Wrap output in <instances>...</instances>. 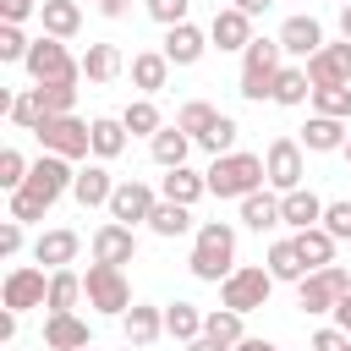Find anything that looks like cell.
Returning a JSON list of instances; mask_svg holds the SVG:
<instances>
[{"label": "cell", "mask_w": 351, "mask_h": 351, "mask_svg": "<svg viewBox=\"0 0 351 351\" xmlns=\"http://www.w3.org/2000/svg\"><path fill=\"white\" fill-rule=\"evenodd\" d=\"M186 269H192V280L219 285V280L236 269V225H225V219H203L197 236H192V258H186Z\"/></svg>", "instance_id": "cell-1"}, {"label": "cell", "mask_w": 351, "mask_h": 351, "mask_svg": "<svg viewBox=\"0 0 351 351\" xmlns=\"http://www.w3.org/2000/svg\"><path fill=\"white\" fill-rule=\"evenodd\" d=\"M208 176V192L214 197H247L258 186H269V170H263V154H247V148H230V154H214V165L203 170Z\"/></svg>", "instance_id": "cell-2"}, {"label": "cell", "mask_w": 351, "mask_h": 351, "mask_svg": "<svg viewBox=\"0 0 351 351\" xmlns=\"http://www.w3.org/2000/svg\"><path fill=\"white\" fill-rule=\"evenodd\" d=\"M280 66H285L280 38H252V44L241 49V77H236V93H241V99H252V104L274 99V77H280Z\"/></svg>", "instance_id": "cell-3"}, {"label": "cell", "mask_w": 351, "mask_h": 351, "mask_svg": "<svg viewBox=\"0 0 351 351\" xmlns=\"http://www.w3.org/2000/svg\"><path fill=\"white\" fill-rule=\"evenodd\" d=\"M280 280L269 274V263H236L225 280H219V307H236V313H258L269 307V291Z\"/></svg>", "instance_id": "cell-4"}, {"label": "cell", "mask_w": 351, "mask_h": 351, "mask_svg": "<svg viewBox=\"0 0 351 351\" xmlns=\"http://www.w3.org/2000/svg\"><path fill=\"white\" fill-rule=\"evenodd\" d=\"M33 137H38L44 154H66V159H88L93 154V121H77V110L71 115H44L33 126Z\"/></svg>", "instance_id": "cell-5"}, {"label": "cell", "mask_w": 351, "mask_h": 351, "mask_svg": "<svg viewBox=\"0 0 351 351\" xmlns=\"http://www.w3.org/2000/svg\"><path fill=\"white\" fill-rule=\"evenodd\" d=\"M82 291H88V307L93 313H104V318H121L126 307H132V280H126V269H115V263H88V274H82Z\"/></svg>", "instance_id": "cell-6"}, {"label": "cell", "mask_w": 351, "mask_h": 351, "mask_svg": "<svg viewBox=\"0 0 351 351\" xmlns=\"http://www.w3.org/2000/svg\"><path fill=\"white\" fill-rule=\"evenodd\" d=\"M27 77L33 82H82V60H71V49H66V38H33V49H27Z\"/></svg>", "instance_id": "cell-7"}, {"label": "cell", "mask_w": 351, "mask_h": 351, "mask_svg": "<svg viewBox=\"0 0 351 351\" xmlns=\"http://www.w3.org/2000/svg\"><path fill=\"white\" fill-rule=\"evenodd\" d=\"M263 170H269V186H274V192H296L302 176H307V148H302V137H274V143L263 148Z\"/></svg>", "instance_id": "cell-8"}, {"label": "cell", "mask_w": 351, "mask_h": 351, "mask_svg": "<svg viewBox=\"0 0 351 351\" xmlns=\"http://www.w3.org/2000/svg\"><path fill=\"white\" fill-rule=\"evenodd\" d=\"M44 296H49V274H44V263H16V269L5 274V285H0V307H11V313L44 307Z\"/></svg>", "instance_id": "cell-9"}, {"label": "cell", "mask_w": 351, "mask_h": 351, "mask_svg": "<svg viewBox=\"0 0 351 351\" xmlns=\"http://www.w3.org/2000/svg\"><path fill=\"white\" fill-rule=\"evenodd\" d=\"M154 203H159V192L148 186V181H115V192H110V219H121V225H148V214H154Z\"/></svg>", "instance_id": "cell-10"}, {"label": "cell", "mask_w": 351, "mask_h": 351, "mask_svg": "<svg viewBox=\"0 0 351 351\" xmlns=\"http://www.w3.org/2000/svg\"><path fill=\"white\" fill-rule=\"evenodd\" d=\"M252 38H258V33H252V16H247V11H236V5H219V11H214L208 44H214L219 55H241Z\"/></svg>", "instance_id": "cell-11"}, {"label": "cell", "mask_w": 351, "mask_h": 351, "mask_svg": "<svg viewBox=\"0 0 351 351\" xmlns=\"http://www.w3.org/2000/svg\"><path fill=\"white\" fill-rule=\"evenodd\" d=\"M274 38H280V49H285L291 60H313V55L329 44V38H324V22H318V16H307V11H302V16H285Z\"/></svg>", "instance_id": "cell-12"}, {"label": "cell", "mask_w": 351, "mask_h": 351, "mask_svg": "<svg viewBox=\"0 0 351 351\" xmlns=\"http://www.w3.org/2000/svg\"><path fill=\"white\" fill-rule=\"evenodd\" d=\"M71 181H77V159H66V154H38L33 159V170H27V186L38 192V197H60V192H71Z\"/></svg>", "instance_id": "cell-13"}, {"label": "cell", "mask_w": 351, "mask_h": 351, "mask_svg": "<svg viewBox=\"0 0 351 351\" xmlns=\"http://www.w3.org/2000/svg\"><path fill=\"white\" fill-rule=\"evenodd\" d=\"M93 258H99V263L126 269V263L137 258V230H132V225H121V219H104V225L93 230Z\"/></svg>", "instance_id": "cell-14"}, {"label": "cell", "mask_w": 351, "mask_h": 351, "mask_svg": "<svg viewBox=\"0 0 351 351\" xmlns=\"http://www.w3.org/2000/svg\"><path fill=\"white\" fill-rule=\"evenodd\" d=\"M307 66V77H313V88H335V82H351V38H335V44H324L313 60H302Z\"/></svg>", "instance_id": "cell-15"}, {"label": "cell", "mask_w": 351, "mask_h": 351, "mask_svg": "<svg viewBox=\"0 0 351 351\" xmlns=\"http://www.w3.org/2000/svg\"><path fill=\"white\" fill-rule=\"evenodd\" d=\"M159 49L170 55V66H197L203 49H214V44H208V33L197 22H176V27H165V44Z\"/></svg>", "instance_id": "cell-16"}, {"label": "cell", "mask_w": 351, "mask_h": 351, "mask_svg": "<svg viewBox=\"0 0 351 351\" xmlns=\"http://www.w3.org/2000/svg\"><path fill=\"white\" fill-rule=\"evenodd\" d=\"M121 335H126V346H154L159 335H165V307H148V302H132L126 313H121Z\"/></svg>", "instance_id": "cell-17"}, {"label": "cell", "mask_w": 351, "mask_h": 351, "mask_svg": "<svg viewBox=\"0 0 351 351\" xmlns=\"http://www.w3.org/2000/svg\"><path fill=\"white\" fill-rule=\"evenodd\" d=\"M44 346L49 351H82V346H93V329L77 313H49L44 318Z\"/></svg>", "instance_id": "cell-18"}, {"label": "cell", "mask_w": 351, "mask_h": 351, "mask_svg": "<svg viewBox=\"0 0 351 351\" xmlns=\"http://www.w3.org/2000/svg\"><path fill=\"white\" fill-rule=\"evenodd\" d=\"M346 126H351V121H335V115H318V110H313L307 126H302V148H307V154H340L346 137H351Z\"/></svg>", "instance_id": "cell-19"}, {"label": "cell", "mask_w": 351, "mask_h": 351, "mask_svg": "<svg viewBox=\"0 0 351 351\" xmlns=\"http://www.w3.org/2000/svg\"><path fill=\"white\" fill-rule=\"evenodd\" d=\"M110 192H115V176L104 170V159L82 165V170H77V181H71V197H77L82 208H110Z\"/></svg>", "instance_id": "cell-20"}, {"label": "cell", "mask_w": 351, "mask_h": 351, "mask_svg": "<svg viewBox=\"0 0 351 351\" xmlns=\"http://www.w3.org/2000/svg\"><path fill=\"white\" fill-rule=\"evenodd\" d=\"M159 197H170V203H203L208 197V176L203 170H192V165H176V170H165L159 176Z\"/></svg>", "instance_id": "cell-21"}, {"label": "cell", "mask_w": 351, "mask_h": 351, "mask_svg": "<svg viewBox=\"0 0 351 351\" xmlns=\"http://www.w3.org/2000/svg\"><path fill=\"white\" fill-rule=\"evenodd\" d=\"M126 71H132V88L154 99V93H159L165 82H170V55H165V49H137Z\"/></svg>", "instance_id": "cell-22"}, {"label": "cell", "mask_w": 351, "mask_h": 351, "mask_svg": "<svg viewBox=\"0 0 351 351\" xmlns=\"http://www.w3.org/2000/svg\"><path fill=\"white\" fill-rule=\"evenodd\" d=\"M241 225H247V230H258V236H263V230H274V225H285V219H280V192H274V186L247 192V197H241Z\"/></svg>", "instance_id": "cell-23"}, {"label": "cell", "mask_w": 351, "mask_h": 351, "mask_svg": "<svg viewBox=\"0 0 351 351\" xmlns=\"http://www.w3.org/2000/svg\"><path fill=\"white\" fill-rule=\"evenodd\" d=\"M77 247H82L77 230H44V236L33 241V263H44V269H71Z\"/></svg>", "instance_id": "cell-24"}, {"label": "cell", "mask_w": 351, "mask_h": 351, "mask_svg": "<svg viewBox=\"0 0 351 351\" xmlns=\"http://www.w3.org/2000/svg\"><path fill=\"white\" fill-rule=\"evenodd\" d=\"M280 219H285L291 230H307V225H318V219H324V197H318V192H307V186L280 192Z\"/></svg>", "instance_id": "cell-25"}, {"label": "cell", "mask_w": 351, "mask_h": 351, "mask_svg": "<svg viewBox=\"0 0 351 351\" xmlns=\"http://www.w3.org/2000/svg\"><path fill=\"white\" fill-rule=\"evenodd\" d=\"M335 302H340V291L324 280V269H313L307 280H296V307H302L307 318H324V313H335Z\"/></svg>", "instance_id": "cell-26"}, {"label": "cell", "mask_w": 351, "mask_h": 351, "mask_svg": "<svg viewBox=\"0 0 351 351\" xmlns=\"http://www.w3.org/2000/svg\"><path fill=\"white\" fill-rule=\"evenodd\" d=\"M148 154H154V165H159V170H176V165H186L192 137H186L181 126H159V132L148 137Z\"/></svg>", "instance_id": "cell-27"}, {"label": "cell", "mask_w": 351, "mask_h": 351, "mask_svg": "<svg viewBox=\"0 0 351 351\" xmlns=\"http://www.w3.org/2000/svg\"><path fill=\"white\" fill-rule=\"evenodd\" d=\"M121 71H126V60H121V49H115V44H88V55H82V77H88L93 88L115 82Z\"/></svg>", "instance_id": "cell-28"}, {"label": "cell", "mask_w": 351, "mask_h": 351, "mask_svg": "<svg viewBox=\"0 0 351 351\" xmlns=\"http://www.w3.org/2000/svg\"><path fill=\"white\" fill-rule=\"evenodd\" d=\"M307 99H313L307 66H280V77H274V104H280V110H302Z\"/></svg>", "instance_id": "cell-29"}, {"label": "cell", "mask_w": 351, "mask_h": 351, "mask_svg": "<svg viewBox=\"0 0 351 351\" xmlns=\"http://www.w3.org/2000/svg\"><path fill=\"white\" fill-rule=\"evenodd\" d=\"M263 263H269V274H274V280H285V285H296V280H307V274H313V269L302 263V252H296V236H280V241L269 247V258H263Z\"/></svg>", "instance_id": "cell-30"}, {"label": "cell", "mask_w": 351, "mask_h": 351, "mask_svg": "<svg viewBox=\"0 0 351 351\" xmlns=\"http://www.w3.org/2000/svg\"><path fill=\"white\" fill-rule=\"evenodd\" d=\"M82 296H88V291H82V274H77V269H49V296H44L49 313H77Z\"/></svg>", "instance_id": "cell-31"}, {"label": "cell", "mask_w": 351, "mask_h": 351, "mask_svg": "<svg viewBox=\"0 0 351 351\" xmlns=\"http://www.w3.org/2000/svg\"><path fill=\"white\" fill-rule=\"evenodd\" d=\"M38 22H44L49 38H71L82 27V0H44L38 5Z\"/></svg>", "instance_id": "cell-32"}, {"label": "cell", "mask_w": 351, "mask_h": 351, "mask_svg": "<svg viewBox=\"0 0 351 351\" xmlns=\"http://www.w3.org/2000/svg\"><path fill=\"white\" fill-rule=\"evenodd\" d=\"M148 230H154V236H165V241H176V236H186V230H192V208H186V203L159 197V203H154V214H148Z\"/></svg>", "instance_id": "cell-33"}, {"label": "cell", "mask_w": 351, "mask_h": 351, "mask_svg": "<svg viewBox=\"0 0 351 351\" xmlns=\"http://www.w3.org/2000/svg\"><path fill=\"white\" fill-rule=\"evenodd\" d=\"M126 137H132V132L121 126V115H99V121H93V159H104V165L121 159V154H126Z\"/></svg>", "instance_id": "cell-34"}, {"label": "cell", "mask_w": 351, "mask_h": 351, "mask_svg": "<svg viewBox=\"0 0 351 351\" xmlns=\"http://www.w3.org/2000/svg\"><path fill=\"white\" fill-rule=\"evenodd\" d=\"M165 335H170L176 346L197 340V335H203V313H197L192 302H165Z\"/></svg>", "instance_id": "cell-35"}, {"label": "cell", "mask_w": 351, "mask_h": 351, "mask_svg": "<svg viewBox=\"0 0 351 351\" xmlns=\"http://www.w3.org/2000/svg\"><path fill=\"white\" fill-rule=\"evenodd\" d=\"M296 252L307 269H324V263H335V236L324 225H307V230H296Z\"/></svg>", "instance_id": "cell-36"}, {"label": "cell", "mask_w": 351, "mask_h": 351, "mask_svg": "<svg viewBox=\"0 0 351 351\" xmlns=\"http://www.w3.org/2000/svg\"><path fill=\"white\" fill-rule=\"evenodd\" d=\"M121 126H126L132 137H154V132L165 126V115H159V104H154V99L143 93V99H132V104L121 110Z\"/></svg>", "instance_id": "cell-37"}, {"label": "cell", "mask_w": 351, "mask_h": 351, "mask_svg": "<svg viewBox=\"0 0 351 351\" xmlns=\"http://www.w3.org/2000/svg\"><path fill=\"white\" fill-rule=\"evenodd\" d=\"M203 335L236 346V340H247V313H236V307H214V313H203Z\"/></svg>", "instance_id": "cell-38"}, {"label": "cell", "mask_w": 351, "mask_h": 351, "mask_svg": "<svg viewBox=\"0 0 351 351\" xmlns=\"http://www.w3.org/2000/svg\"><path fill=\"white\" fill-rule=\"evenodd\" d=\"M33 99L44 115H71L77 110V82H33Z\"/></svg>", "instance_id": "cell-39"}, {"label": "cell", "mask_w": 351, "mask_h": 351, "mask_svg": "<svg viewBox=\"0 0 351 351\" xmlns=\"http://www.w3.org/2000/svg\"><path fill=\"white\" fill-rule=\"evenodd\" d=\"M214 121H219V110H214V104H203V99H192V104H181V110H176V126H181L192 143H203V132H208Z\"/></svg>", "instance_id": "cell-40"}, {"label": "cell", "mask_w": 351, "mask_h": 351, "mask_svg": "<svg viewBox=\"0 0 351 351\" xmlns=\"http://www.w3.org/2000/svg\"><path fill=\"white\" fill-rule=\"evenodd\" d=\"M5 197H11V203H5V214H11V219H22V225H33V219H44V214L55 208V203H49V197H38L33 186H16V192H5Z\"/></svg>", "instance_id": "cell-41"}, {"label": "cell", "mask_w": 351, "mask_h": 351, "mask_svg": "<svg viewBox=\"0 0 351 351\" xmlns=\"http://www.w3.org/2000/svg\"><path fill=\"white\" fill-rule=\"evenodd\" d=\"M313 110H318V115H335V121H351V82L313 88Z\"/></svg>", "instance_id": "cell-42"}, {"label": "cell", "mask_w": 351, "mask_h": 351, "mask_svg": "<svg viewBox=\"0 0 351 351\" xmlns=\"http://www.w3.org/2000/svg\"><path fill=\"white\" fill-rule=\"evenodd\" d=\"M27 49H33V38L22 33V22H0V60L5 66H22Z\"/></svg>", "instance_id": "cell-43"}, {"label": "cell", "mask_w": 351, "mask_h": 351, "mask_svg": "<svg viewBox=\"0 0 351 351\" xmlns=\"http://www.w3.org/2000/svg\"><path fill=\"white\" fill-rule=\"evenodd\" d=\"M27 159H22V148H0V186L5 192H16V186H27Z\"/></svg>", "instance_id": "cell-44"}, {"label": "cell", "mask_w": 351, "mask_h": 351, "mask_svg": "<svg viewBox=\"0 0 351 351\" xmlns=\"http://www.w3.org/2000/svg\"><path fill=\"white\" fill-rule=\"evenodd\" d=\"M143 11L159 22V27H176V22H192V0H143Z\"/></svg>", "instance_id": "cell-45"}, {"label": "cell", "mask_w": 351, "mask_h": 351, "mask_svg": "<svg viewBox=\"0 0 351 351\" xmlns=\"http://www.w3.org/2000/svg\"><path fill=\"white\" fill-rule=\"evenodd\" d=\"M236 137H241V126H236L230 115H219V121L203 132V148H208V154H230V148H236Z\"/></svg>", "instance_id": "cell-46"}, {"label": "cell", "mask_w": 351, "mask_h": 351, "mask_svg": "<svg viewBox=\"0 0 351 351\" xmlns=\"http://www.w3.org/2000/svg\"><path fill=\"white\" fill-rule=\"evenodd\" d=\"M335 241H351V197H340V203H324V219H318Z\"/></svg>", "instance_id": "cell-47"}, {"label": "cell", "mask_w": 351, "mask_h": 351, "mask_svg": "<svg viewBox=\"0 0 351 351\" xmlns=\"http://www.w3.org/2000/svg\"><path fill=\"white\" fill-rule=\"evenodd\" d=\"M44 121V110H38V99H33V88H22L16 99H11V126H22V132H33Z\"/></svg>", "instance_id": "cell-48"}, {"label": "cell", "mask_w": 351, "mask_h": 351, "mask_svg": "<svg viewBox=\"0 0 351 351\" xmlns=\"http://www.w3.org/2000/svg\"><path fill=\"white\" fill-rule=\"evenodd\" d=\"M313 351H351V335L340 324H324V329H313Z\"/></svg>", "instance_id": "cell-49"}, {"label": "cell", "mask_w": 351, "mask_h": 351, "mask_svg": "<svg viewBox=\"0 0 351 351\" xmlns=\"http://www.w3.org/2000/svg\"><path fill=\"white\" fill-rule=\"evenodd\" d=\"M16 252H22V219L5 214L0 219V258H16Z\"/></svg>", "instance_id": "cell-50"}, {"label": "cell", "mask_w": 351, "mask_h": 351, "mask_svg": "<svg viewBox=\"0 0 351 351\" xmlns=\"http://www.w3.org/2000/svg\"><path fill=\"white\" fill-rule=\"evenodd\" d=\"M38 5L44 0H0V22H27V16H38Z\"/></svg>", "instance_id": "cell-51"}, {"label": "cell", "mask_w": 351, "mask_h": 351, "mask_svg": "<svg viewBox=\"0 0 351 351\" xmlns=\"http://www.w3.org/2000/svg\"><path fill=\"white\" fill-rule=\"evenodd\" d=\"M324 280H329V285H335V291H340V296H346V291H351V274H346V269H340V263H324Z\"/></svg>", "instance_id": "cell-52"}, {"label": "cell", "mask_w": 351, "mask_h": 351, "mask_svg": "<svg viewBox=\"0 0 351 351\" xmlns=\"http://www.w3.org/2000/svg\"><path fill=\"white\" fill-rule=\"evenodd\" d=\"M99 5V16H110V22H121L126 11H132V0H93Z\"/></svg>", "instance_id": "cell-53"}, {"label": "cell", "mask_w": 351, "mask_h": 351, "mask_svg": "<svg viewBox=\"0 0 351 351\" xmlns=\"http://www.w3.org/2000/svg\"><path fill=\"white\" fill-rule=\"evenodd\" d=\"M181 351H236V346H225V340H214V335H197V340H186Z\"/></svg>", "instance_id": "cell-54"}, {"label": "cell", "mask_w": 351, "mask_h": 351, "mask_svg": "<svg viewBox=\"0 0 351 351\" xmlns=\"http://www.w3.org/2000/svg\"><path fill=\"white\" fill-rule=\"evenodd\" d=\"M236 351H280V346L263 340V335H247V340H236Z\"/></svg>", "instance_id": "cell-55"}, {"label": "cell", "mask_w": 351, "mask_h": 351, "mask_svg": "<svg viewBox=\"0 0 351 351\" xmlns=\"http://www.w3.org/2000/svg\"><path fill=\"white\" fill-rule=\"evenodd\" d=\"M335 324H340V329H346V335H351V291H346V296H340V302H335Z\"/></svg>", "instance_id": "cell-56"}, {"label": "cell", "mask_w": 351, "mask_h": 351, "mask_svg": "<svg viewBox=\"0 0 351 351\" xmlns=\"http://www.w3.org/2000/svg\"><path fill=\"white\" fill-rule=\"evenodd\" d=\"M16 318H22V313H11V307L0 313V340H16Z\"/></svg>", "instance_id": "cell-57"}, {"label": "cell", "mask_w": 351, "mask_h": 351, "mask_svg": "<svg viewBox=\"0 0 351 351\" xmlns=\"http://www.w3.org/2000/svg\"><path fill=\"white\" fill-rule=\"evenodd\" d=\"M230 5H236V11H247V16H263L274 0H230Z\"/></svg>", "instance_id": "cell-58"}, {"label": "cell", "mask_w": 351, "mask_h": 351, "mask_svg": "<svg viewBox=\"0 0 351 351\" xmlns=\"http://www.w3.org/2000/svg\"><path fill=\"white\" fill-rule=\"evenodd\" d=\"M340 38H351V0H340Z\"/></svg>", "instance_id": "cell-59"}, {"label": "cell", "mask_w": 351, "mask_h": 351, "mask_svg": "<svg viewBox=\"0 0 351 351\" xmlns=\"http://www.w3.org/2000/svg\"><path fill=\"white\" fill-rule=\"evenodd\" d=\"M340 154H346V159H351V137H346V148H340Z\"/></svg>", "instance_id": "cell-60"}, {"label": "cell", "mask_w": 351, "mask_h": 351, "mask_svg": "<svg viewBox=\"0 0 351 351\" xmlns=\"http://www.w3.org/2000/svg\"><path fill=\"white\" fill-rule=\"evenodd\" d=\"M82 351H93V346H82Z\"/></svg>", "instance_id": "cell-61"}]
</instances>
